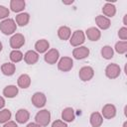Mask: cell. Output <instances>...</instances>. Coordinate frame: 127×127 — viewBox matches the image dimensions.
Segmentation results:
<instances>
[{"instance_id": "6da1fadb", "label": "cell", "mask_w": 127, "mask_h": 127, "mask_svg": "<svg viewBox=\"0 0 127 127\" xmlns=\"http://www.w3.org/2000/svg\"><path fill=\"white\" fill-rule=\"evenodd\" d=\"M17 30V24L15 20L7 18L4 19L0 23V32H2L4 35H12Z\"/></svg>"}, {"instance_id": "7a4b0ae2", "label": "cell", "mask_w": 127, "mask_h": 127, "mask_svg": "<svg viewBox=\"0 0 127 127\" xmlns=\"http://www.w3.org/2000/svg\"><path fill=\"white\" fill-rule=\"evenodd\" d=\"M35 122L41 127L48 126L49 123L51 122V112L48 109L40 110L35 116Z\"/></svg>"}, {"instance_id": "3957f363", "label": "cell", "mask_w": 127, "mask_h": 127, "mask_svg": "<svg viewBox=\"0 0 127 127\" xmlns=\"http://www.w3.org/2000/svg\"><path fill=\"white\" fill-rule=\"evenodd\" d=\"M85 42V35L84 32L81 30H76L73 32V34L69 38V43L72 47H80Z\"/></svg>"}, {"instance_id": "277c9868", "label": "cell", "mask_w": 127, "mask_h": 127, "mask_svg": "<svg viewBox=\"0 0 127 127\" xmlns=\"http://www.w3.org/2000/svg\"><path fill=\"white\" fill-rule=\"evenodd\" d=\"M120 73H121V68L117 64H109L105 67V75L110 79L117 78L120 75Z\"/></svg>"}, {"instance_id": "5b68a950", "label": "cell", "mask_w": 127, "mask_h": 127, "mask_svg": "<svg viewBox=\"0 0 127 127\" xmlns=\"http://www.w3.org/2000/svg\"><path fill=\"white\" fill-rule=\"evenodd\" d=\"M73 66V61L71 58L69 57H63L60 59L59 63H58V68L61 71H69Z\"/></svg>"}, {"instance_id": "8992f818", "label": "cell", "mask_w": 127, "mask_h": 127, "mask_svg": "<svg viewBox=\"0 0 127 127\" xmlns=\"http://www.w3.org/2000/svg\"><path fill=\"white\" fill-rule=\"evenodd\" d=\"M31 101L33 103V105L37 108H42L46 105L47 103V97L43 92H35L32 95Z\"/></svg>"}, {"instance_id": "52a82bcc", "label": "cell", "mask_w": 127, "mask_h": 127, "mask_svg": "<svg viewBox=\"0 0 127 127\" xmlns=\"http://www.w3.org/2000/svg\"><path fill=\"white\" fill-rule=\"evenodd\" d=\"M24 44H25V37L20 33L14 34L10 39V47L13 50H18L22 48Z\"/></svg>"}, {"instance_id": "ba28073f", "label": "cell", "mask_w": 127, "mask_h": 127, "mask_svg": "<svg viewBox=\"0 0 127 127\" xmlns=\"http://www.w3.org/2000/svg\"><path fill=\"white\" fill-rule=\"evenodd\" d=\"M93 75H94V69L89 65L82 66L78 71L79 79H81L82 81H89L93 77Z\"/></svg>"}, {"instance_id": "9c48e42d", "label": "cell", "mask_w": 127, "mask_h": 127, "mask_svg": "<svg viewBox=\"0 0 127 127\" xmlns=\"http://www.w3.org/2000/svg\"><path fill=\"white\" fill-rule=\"evenodd\" d=\"M60 58V53L57 49H50L47 53H45L44 60L49 64H55Z\"/></svg>"}, {"instance_id": "30bf717a", "label": "cell", "mask_w": 127, "mask_h": 127, "mask_svg": "<svg viewBox=\"0 0 127 127\" xmlns=\"http://www.w3.org/2000/svg\"><path fill=\"white\" fill-rule=\"evenodd\" d=\"M72 56L75 60H83L89 56V49L85 46L76 47L72 51Z\"/></svg>"}, {"instance_id": "8fae6325", "label": "cell", "mask_w": 127, "mask_h": 127, "mask_svg": "<svg viewBox=\"0 0 127 127\" xmlns=\"http://www.w3.org/2000/svg\"><path fill=\"white\" fill-rule=\"evenodd\" d=\"M101 112H102L101 115H102L103 118H105V119H112L116 115V107L113 104H111V103H107V104H105L102 107Z\"/></svg>"}, {"instance_id": "7c38bea8", "label": "cell", "mask_w": 127, "mask_h": 127, "mask_svg": "<svg viewBox=\"0 0 127 127\" xmlns=\"http://www.w3.org/2000/svg\"><path fill=\"white\" fill-rule=\"evenodd\" d=\"M95 23L97 27L101 30H107L111 26V21L109 18L103 16V15H98L95 17Z\"/></svg>"}, {"instance_id": "4fadbf2b", "label": "cell", "mask_w": 127, "mask_h": 127, "mask_svg": "<svg viewBox=\"0 0 127 127\" xmlns=\"http://www.w3.org/2000/svg\"><path fill=\"white\" fill-rule=\"evenodd\" d=\"M88 40L92 41V42H96L100 39L101 37V32L99 29L95 28V27H90L88 28L86 31H85V34H84Z\"/></svg>"}, {"instance_id": "5bb4252c", "label": "cell", "mask_w": 127, "mask_h": 127, "mask_svg": "<svg viewBox=\"0 0 127 127\" xmlns=\"http://www.w3.org/2000/svg\"><path fill=\"white\" fill-rule=\"evenodd\" d=\"M15 119H16V122H18L20 124H24V123L28 122V120L30 119V113L27 109L21 108L16 112Z\"/></svg>"}, {"instance_id": "9a60e30c", "label": "cell", "mask_w": 127, "mask_h": 127, "mask_svg": "<svg viewBox=\"0 0 127 127\" xmlns=\"http://www.w3.org/2000/svg\"><path fill=\"white\" fill-rule=\"evenodd\" d=\"M24 61L27 64H35L39 61V54L36 51H27L24 55Z\"/></svg>"}, {"instance_id": "2e32d148", "label": "cell", "mask_w": 127, "mask_h": 127, "mask_svg": "<svg viewBox=\"0 0 127 127\" xmlns=\"http://www.w3.org/2000/svg\"><path fill=\"white\" fill-rule=\"evenodd\" d=\"M49 48H50V43L45 40V39H41V40H38L35 44V50L38 54H44V53H47L49 51Z\"/></svg>"}, {"instance_id": "e0dca14e", "label": "cell", "mask_w": 127, "mask_h": 127, "mask_svg": "<svg viewBox=\"0 0 127 127\" xmlns=\"http://www.w3.org/2000/svg\"><path fill=\"white\" fill-rule=\"evenodd\" d=\"M102 13H103V16L107 17V18H112L115 16L116 14V7L114 4H111V3H105L102 7Z\"/></svg>"}, {"instance_id": "ac0fdd59", "label": "cell", "mask_w": 127, "mask_h": 127, "mask_svg": "<svg viewBox=\"0 0 127 127\" xmlns=\"http://www.w3.org/2000/svg\"><path fill=\"white\" fill-rule=\"evenodd\" d=\"M75 118L74 110L71 107H65L62 111V119L64 122H72Z\"/></svg>"}, {"instance_id": "d6986e66", "label": "cell", "mask_w": 127, "mask_h": 127, "mask_svg": "<svg viewBox=\"0 0 127 127\" xmlns=\"http://www.w3.org/2000/svg\"><path fill=\"white\" fill-rule=\"evenodd\" d=\"M89 122L92 127H100L103 123V117L99 112H92L89 117Z\"/></svg>"}, {"instance_id": "ffe728a7", "label": "cell", "mask_w": 127, "mask_h": 127, "mask_svg": "<svg viewBox=\"0 0 127 127\" xmlns=\"http://www.w3.org/2000/svg\"><path fill=\"white\" fill-rule=\"evenodd\" d=\"M1 71L4 75H7V76L13 75L16 71V65L13 63H4L1 65Z\"/></svg>"}, {"instance_id": "44dd1931", "label": "cell", "mask_w": 127, "mask_h": 127, "mask_svg": "<svg viewBox=\"0 0 127 127\" xmlns=\"http://www.w3.org/2000/svg\"><path fill=\"white\" fill-rule=\"evenodd\" d=\"M26 3L24 0H11L10 1V8L15 13H20L24 10Z\"/></svg>"}, {"instance_id": "7402d4cb", "label": "cell", "mask_w": 127, "mask_h": 127, "mask_svg": "<svg viewBox=\"0 0 127 127\" xmlns=\"http://www.w3.org/2000/svg\"><path fill=\"white\" fill-rule=\"evenodd\" d=\"M19 92V89L16 85H13V84H10V85H7L6 87H4L3 89V95L7 98H13L15 97Z\"/></svg>"}, {"instance_id": "603a6c76", "label": "cell", "mask_w": 127, "mask_h": 127, "mask_svg": "<svg viewBox=\"0 0 127 127\" xmlns=\"http://www.w3.org/2000/svg\"><path fill=\"white\" fill-rule=\"evenodd\" d=\"M30 21V15L28 13H19L17 16H16V19H15V22L18 26H21V27H24L26 26Z\"/></svg>"}, {"instance_id": "cb8c5ba5", "label": "cell", "mask_w": 127, "mask_h": 127, "mask_svg": "<svg viewBox=\"0 0 127 127\" xmlns=\"http://www.w3.org/2000/svg\"><path fill=\"white\" fill-rule=\"evenodd\" d=\"M58 36H59V38H60L61 40L66 41V40H68V39L70 38V36H71V31H70V29H69L67 26H62V27H60L59 30H58Z\"/></svg>"}, {"instance_id": "d4e9b609", "label": "cell", "mask_w": 127, "mask_h": 127, "mask_svg": "<svg viewBox=\"0 0 127 127\" xmlns=\"http://www.w3.org/2000/svg\"><path fill=\"white\" fill-rule=\"evenodd\" d=\"M17 82H18V86H19V87H21V88H23V89L28 88V87L30 86V84H31V77H30L28 74L23 73V74H21V75L18 77Z\"/></svg>"}, {"instance_id": "484cf974", "label": "cell", "mask_w": 127, "mask_h": 127, "mask_svg": "<svg viewBox=\"0 0 127 127\" xmlns=\"http://www.w3.org/2000/svg\"><path fill=\"white\" fill-rule=\"evenodd\" d=\"M100 53H101V56L105 60H110L114 56V50H113V48H111V46H108V45L102 47Z\"/></svg>"}, {"instance_id": "4316f807", "label": "cell", "mask_w": 127, "mask_h": 127, "mask_svg": "<svg viewBox=\"0 0 127 127\" xmlns=\"http://www.w3.org/2000/svg\"><path fill=\"white\" fill-rule=\"evenodd\" d=\"M24 59V55L21 51L19 50H13L11 53H10V60H11V63L13 64H16V63H19L21 62L22 60Z\"/></svg>"}, {"instance_id": "83f0119b", "label": "cell", "mask_w": 127, "mask_h": 127, "mask_svg": "<svg viewBox=\"0 0 127 127\" xmlns=\"http://www.w3.org/2000/svg\"><path fill=\"white\" fill-rule=\"evenodd\" d=\"M116 53L120 54V55H123V54H126L127 52V41H119L115 44V47H114Z\"/></svg>"}, {"instance_id": "f1b7e54d", "label": "cell", "mask_w": 127, "mask_h": 127, "mask_svg": "<svg viewBox=\"0 0 127 127\" xmlns=\"http://www.w3.org/2000/svg\"><path fill=\"white\" fill-rule=\"evenodd\" d=\"M12 113L9 109H1L0 110V123H6L10 121Z\"/></svg>"}, {"instance_id": "f546056e", "label": "cell", "mask_w": 127, "mask_h": 127, "mask_svg": "<svg viewBox=\"0 0 127 127\" xmlns=\"http://www.w3.org/2000/svg\"><path fill=\"white\" fill-rule=\"evenodd\" d=\"M9 14H10L9 9L3 5H0V19H7Z\"/></svg>"}, {"instance_id": "4dcf8cb0", "label": "cell", "mask_w": 127, "mask_h": 127, "mask_svg": "<svg viewBox=\"0 0 127 127\" xmlns=\"http://www.w3.org/2000/svg\"><path fill=\"white\" fill-rule=\"evenodd\" d=\"M118 37L122 41H126L127 40V28L126 27H122V28L119 29V31H118Z\"/></svg>"}, {"instance_id": "1f68e13d", "label": "cell", "mask_w": 127, "mask_h": 127, "mask_svg": "<svg viewBox=\"0 0 127 127\" xmlns=\"http://www.w3.org/2000/svg\"><path fill=\"white\" fill-rule=\"evenodd\" d=\"M52 127H67V125H66V122L63 120H55L52 123Z\"/></svg>"}, {"instance_id": "d6a6232c", "label": "cell", "mask_w": 127, "mask_h": 127, "mask_svg": "<svg viewBox=\"0 0 127 127\" xmlns=\"http://www.w3.org/2000/svg\"><path fill=\"white\" fill-rule=\"evenodd\" d=\"M3 127H18V125H17V123L15 121H8V122L4 123Z\"/></svg>"}, {"instance_id": "836d02e7", "label": "cell", "mask_w": 127, "mask_h": 127, "mask_svg": "<svg viewBox=\"0 0 127 127\" xmlns=\"http://www.w3.org/2000/svg\"><path fill=\"white\" fill-rule=\"evenodd\" d=\"M4 106H5V99H4L2 96H0V110H1Z\"/></svg>"}, {"instance_id": "e575fe53", "label": "cell", "mask_w": 127, "mask_h": 127, "mask_svg": "<svg viewBox=\"0 0 127 127\" xmlns=\"http://www.w3.org/2000/svg\"><path fill=\"white\" fill-rule=\"evenodd\" d=\"M26 127H41L40 125H38L36 122H31V123H29Z\"/></svg>"}, {"instance_id": "d590c367", "label": "cell", "mask_w": 127, "mask_h": 127, "mask_svg": "<svg viewBox=\"0 0 127 127\" xmlns=\"http://www.w3.org/2000/svg\"><path fill=\"white\" fill-rule=\"evenodd\" d=\"M126 19H127V14L124 15V19H123V24H124V27L127 25V22H126Z\"/></svg>"}, {"instance_id": "8d00e7d4", "label": "cell", "mask_w": 127, "mask_h": 127, "mask_svg": "<svg viewBox=\"0 0 127 127\" xmlns=\"http://www.w3.org/2000/svg\"><path fill=\"white\" fill-rule=\"evenodd\" d=\"M123 127H127V121H125V122L123 123Z\"/></svg>"}, {"instance_id": "74e56055", "label": "cell", "mask_w": 127, "mask_h": 127, "mask_svg": "<svg viewBox=\"0 0 127 127\" xmlns=\"http://www.w3.org/2000/svg\"><path fill=\"white\" fill-rule=\"evenodd\" d=\"M2 48H3V46H2V43L0 42V52L2 51Z\"/></svg>"}]
</instances>
